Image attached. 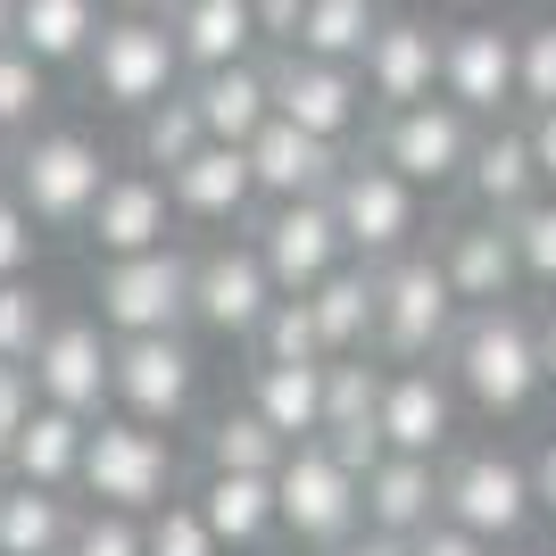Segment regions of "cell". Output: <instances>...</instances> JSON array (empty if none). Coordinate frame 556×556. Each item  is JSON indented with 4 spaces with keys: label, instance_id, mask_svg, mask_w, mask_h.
I'll list each match as a JSON object with an SVG mask.
<instances>
[{
    "label": "cell",
    "instance_id": "obj_36",
    "mask_svg": "<svg viewBox=\"0 0 556 556\" xmlns=\"http://www.w3.org/2000/svg\"><path fill=\"white\" fill-rule=\"evenodd\" d=\"M382 382H391L382 357H332V366H325V432L382 424Z\"/></svg>",
    "mask_w": 556,
    "mask_h": 556
},
{
    "label": "cell",
    "instance_id": "obj_23",
    "mask_svg": "<svg viewBox=\"0 0 556 556\" xmlns=\"http://www.w3.org/2000/svg\"><path fill=\"white\" fill-rule=\"evenodd\" d=\"M465 191H473V208H482V216H515V208H532V200H548L523 116H498V125H482V141H473V166H465Z\"/></svg>",
    "mask_w": 556,
    "mask_h": 556
},
{
    "label": "cell",
    "instance_id": "obj_50",
    "mask_svg": "<svg viewBox=\"0 0 556 556\" xmlns=\"http://www.w3.org/2000/svg\"><path fill=\"white\" fill-rule=\"evenodd\" d=\"M532 482H540V507L556 515V441H540V457H532Z\"/></svg>",
    "mask_w": 556,
    "mask_h": 556
},
{
    "label": "cell",
    "instance_id": "obj_31",
    "mask_svg": "<svg viewBox=\"0 0 556 556\" xmlns=\"http://www.w3.org/2000/svg\"><path fill=\"white\" fill-rule=\"evenodd\" d=\"M75 523H84V507L67 490H34V482L0 490V556H67Z\"/></svg>",
    "mask_w": 556,
    "mask_h": 556
},
{
    "label": "cell",
    "instance_id": "obj_47",
    "mask_svg": "<svg viewBox=\"0 0 556 556\" xmlns=\"http://www.w3.org/2000/svg\"><path fill=\"white\" fill-rule=\"evenodd\" d=\"M416 556H498L490 540H473V532H457V523H432L424 540H407Z\"/></svg>",
    "mask_w": 556,
    "mask_h": 556
},
{
    "label": "cell",
    "instance_id": "obj_16",
    "mask_svg": "<svg viewBox=\"0 0 556 556\" xmlns=\"http://www.w3.org/2000/svg\"><path fill=\"white\" fill-rule=\"evenodd\" d=\"M191 391H200V357H191L184 332H141V341H116V416L134 424H184Z\"/></svg>",
    "mask_w": 556,
    "mask_h": 556
},
{
    "label": "cell",
    "instance_id": "obj_33",
    "mask_svg": "<svg viewBox=\"0 0 556 556\" xmlns=\"http://www.w3.org/2000/svg\"><path fill=\"white\" fill-rule=\"evenodd\" d=\"M200 457H208V473H282L291 441H282L275 424H266L250 399H241V407L208 416V432H200Z\"/></svg>",
    "mask_w": 556,
    "mask_h": 556
},
{
    "label": "cell",
    "instance_id": "obj_2",
    "mask_svg": "<svg viewBox=\"0 0 556 556\" xmlns=\"http://www.w3.org/2000/svg\"><path fill=\"white\" fill-rule=\"evenodd\" d=\"M109 150L92 134H75V125H42V134H25L9 150V191H17L34 225L42 232H84L100 208V191H109Z\"/></svg>",
    "mask_w": 556,
    "mask_h": 556
},
{
    "label": "cell",
    "instance_id": "obj_43",
    "mask_svg": "<svg viewBox=\"0 0 556 556\" xmlns=\"http://www.w3.org/2000/svg\"><path fill=\"white\" fill-rule=\"evenodd\" d=\"M515 34H523V116H540L556 109V17L515 25Z\"/></svg>",
    "mask_w": 556,
    "mask_h": 556
},
{
    "label": "cell",
    "instance_id": "obj_37",
    "mask_svg": "<svg viewBox=\"0 0 556 556\" xmlns=\"http://www.w3.org/2000/svg\"><path fill=\"white\" fill-rule=\"evenodd\" d=\"M42 109H50V67L34 50H0V141L42 134Z\"/></svg>",
    "mask_w": 556,
    "mask_h": 556
},
{
    "label": "cell",
    "instance_id": "obj_25",
    "mask_svg": "<svg viewBox=\"0 0 556 556\" xmlns=\"http://www.w3.org/2000/svg\"><path fill=\"white\" fill-rule=\"evenodd\" d=\"M191 100H200V116H208V141L250 150V141L275 125V59H241V67L191 75Z\"/></svg>",
    "mask_w": 556,
    "mask_h": 556
},
{
    "label": "cell",
    "instance_id": "obj_52",
    "mask_svg": "<svg viewBox=\"0 0 556 556\" xmlns=\"http://www.w3.org/2000/svg\"><path fill=\"white\" fill-rule=\"evenodd\" d=\"M540 357H548V382H556V307L540 316Z\"/></svg>",
    "mask_w": 556,
    "mask_h": 556
},
{
    "label": "cell",
    "instance_id": "obj_41",
    "mask_svg": "<svg viewBox=\"0 0 556 556\" xmlns=\"http://www.w3.org/2000/svg\"><path fill=\"white\" fill-rule=\"evenodd\" d=\"M67 556H150V515H116V507H84Z\"/></svg>",
    "mask_w": 556,
    "mask_h": 556
},
{
    "label": "cell",
    "instance_id": "obj_51",
    "mask_svg": "<svg viewBox=\"0 0 556 556\" xmlns=\"http://www.w3.org/2000/svg\"><path fill=\"white\" fill-rule=\"evenodd\" d=\"M109 17H166V0H109Z\"/></svg>",
    "mask_w": 556,
    "mask_h": 556
},
{
    "label": "cell",
    "instance_id": "obj_18",
    "mask_svg": "<svg viewBox=\"0 0 556 556\" xmlns=\"http://www.w3.org/2000/svg\"><path fill=\"white\" fill-rule=\"evenodd\" d=\"M441 42H448V34L432 17H382V34H374L366 59H357L374 116L416 109V100H441Z\"/></svg>",
    "mask_w": 556,
    "mask_h": 556
},
{
    "label": "cell",
    "instance_id": "obj_39",
    "mask_svg": "<svg viewBox=\"0 0 556 556\" xmlns=\"http://www.w3.org/2000/svg\"><path fill=\"white\" fill-rule=\"evenodd\" d=\"M250 357H257V366H325V332H316V307H307V300H275V316L257 325Z\"/></svg>",
    "mask_w": 556,
    "mask_h": 556
},
{
    "label": "cell",
    "instance_id": "obj_17",
    "mask_svg": "<svg viewBox=\"0 0 556 556\" xmlns=\"http://www.w3.org/2000/svg\"><path fill=\"white\" fill-rule=\"evenodd\" d=\"M175 191H166V175H150V166H116L109 191H100L92 225H84V241H92V257H141V250H175Z\"/></svg>",
    "mask_w": 556,
    "mask_h": 556
},
{
    "label": "cell",
    "instance_id": "obj_22",
    "mask_svg": "<svg viewBox=\"0 0 556 556\" xmlns=\"http://www.w3.org/2000/svg\"><path fill=\"white\" fill-rule=\"evenodd\" d=\"M166 191H175V216H184V225H257V208H266L250 150H232V141H208L191 166H175Z\"/></svg>",
    "mask_w": 556,
    "mask_h": 556
},
{
    "label": "cell",
    "instance_id": "obj_35",
    "mask_svg": "<svg viewBox=\"0 0 556 556\" xmlns=\"http://www.w3.org/2000/svg\"><path fill=\"white\" fill-rule=\"evenodd\" d=\"M382 0H307V25H300V42L291 50H307V59H332V67H357L366 59V42L382 34Z\"/></svg>",
    "mask_w": 556,
    "mask_h": 556
},
{
    "label": "cell",
    "instance_id": "obj_46",
    "mask_svg": "<svg viewBox=\"0 0 556 556\" xmlns=\"http://www.w3.org/2000/svg\"><path fill=\"white\" fill-rule=\"evenodd\" d=\"M250 9H257V42H266V50H291V42H300L307 0H250Z\"/></svg>",
    "mask_w": 556,
    "mask_h": 556
},
{
    "label": "cell",
    "instance_id": "obj_58",
    "mask_svg": "<svg viewBox=\"0 0 556 556\" xmlns=\"http://www.w3.org/2000/svg\"><path fill=\"white\" fill-rule=\"evenodd\" d=\"M166 9H175V0H166Z\"/></svg>",
    "mask_w": 556,
    "mask_h": 556
},
{
    "label": "cell",
    "instance_id": "obj_48",
    "mask_svg": "<svg viewBox=\"0 0 556 556\" xmlns=\"http://www.w3.org/2000/svg\"><path fill=\"white\" fill-rule=\"evenodd\" d=\"M523 134H532V159H540V184L556 191V109H540V116H523Z\"/></svg>",
    "mask_w": 556,
    "mask_h": 556
},
{
    "label": "cell",
    "instance_id": "obj_30",
    "mask_svg": "<svg viewBox=\"0 0 556 556\" xmlns=\"http://www.w3.org/2000/svg\"><path fill=\"white\" fill-rule=\"evenodd\" d=\"M109 25V0H17V50H34L42 67H84Z\"/></svg>",
    "mask_w": 556,
    "mask_h": 556
},
{
    "label": "cell",
    "instance_id": "obj_6",
    "mask_svg": "<svg viewBox=\"0 0 556 556\" xmlns=\"http://www.w3.org/2000/svg\"><path fill=\"white\" fill-rule=\"evenodd\" d=\"M540 515V482L532 465L507 457V448H465V457H441V523L490 540V548H515Z\"/></svg>",
    "mask_w": 556,
    "mask_h": 556
},
{
    "label": "cell",
    "instance_id": "obj_26",
    "mask_svg": "<svg viewBox=\"0 0 556 556\" xmlns=\"http://www.w3.org/2000/svg\"><path fill=\"white\" fill-rule=\"evenodd\" d=\"M316 307V332H325V357H374V325H382V266L349 257L341 275H325L307 291Z\"/></svg>",
    "mask_w": 556,
    "mask_h": 556
},
{
    "label": "cell",
    "instance_id": "obj_4",
    "mask_svg": "<svg viewBox=\"0 0 556 556\" xmlns=\"http://www.w3.org/2000/svg\"><path fill=\"white\" fill-rule=\"evenodd\" d=\"M84 75H92V100L116 116H150L159 100H175L191 84L175 17H109L92 59H84Z\"/></svg>",
    "mask_w": 556,
    "mask_h": 556
},
{
    "label": "cell",
    "instance_id": "obj_24",
    "mask_svg": "<svg viewBox=\"0 0 556 556\" xmlns=\"http://www.w3.org/2000/svg\"><path fill=\"white\" fill-rule=\"evenodd\" d=\"M441 523V457H382L366 473V532L382 540H424Z\"/></svg>",
    "mask_w": 556,
    "mask_h": 556
},
{
    "label": "cell",
    "instance_id": "obj_15",
    "mask_svg": "<svg viewBox=\"0 0 556 556\" xmlns=\"http://www.w3.org/2000/svg\"><path fill=\"white\" fill-rule=\"evenodd\" d=\"M266 59H275V116L341 141V150L357 134H374V100L357 67H332V59H307V50H266Z\"/></svg>",
    "mask_w": 556,
    "mask_h": 556
},
{
    "label": "cell",
    "instance_id": "obj_1",
    "mask_svg": "<svg viewBox=\"0 0 556 556\" xmlns=\"http://www.w3.org/2000/svg\"><path fill=\"white\" fill-rule=\"evenodd\" d=\"M448 382H457V399L473 407V416L490 424H515L532 416L540 391H548V357H540V316H523V307H465L457 341H448Z\"/></svg>",
    "mask_w": 556,
    "mask_h": 556
},
{
    "label": "cell",
    "instance_id": "obj_40",
    "mask_svg": "<svg viewBox=\"0 0 556 556\" xmlns=\"http://www.w3.org/2000/svg\"><path fill=\"white\" fill-rule=\"evenodd\" d=\"M507 232H515V257H523V282H532V291H556V191L532 200V208H515Z\"/></svg>",
    "mask_w": 556,
    "mask_h": 556
},
{
    "label": "cell",
    "instance_id": "obj_27",
    "mask_svg": "<svg viewBox=\"0 0 556 556\" xmlns=\"http://www.w3.org/2000/svg\"><path fill=\"white\" fill-rule=\"evenodd\" d=\"M175 42H184V67L191 75H216V67H241L257 59V9L250 0H175Z\"/></svg>",
    "mask_w": 556,
    "mask_h": 556
},
{
    "label": "cell",
    "instance_id": "obj_29",
    "mask_svg": "<svg viewBox=\"0 0 556 556\" xmlns=\"http://www.w3.org/2000/svg\"><path fill=\"white\" fill-rule=\"evenodd\" d=\"M191 507L208 515V532L225 548H257V540L282 532V507H275V473H200Z\"/></svg>",
    "mask_w": 556,
    "mask_h": 556
},
{
    "label": "cell",
    "instance_id": "obj_19",
    "mask_svg": "<svg viewBox=\"0 0 556 556\" xmlns=\"http://www.w3.org/2000/svg\"><path fill=\"white\" fill-rule=\"evenodd\" d=\"M457 407L465 399L448 382V366H391V382H382V441L399 457H448Z\"/></svg>",
    "mask_w": 556,
    "mask_h": 556
},
{
    "label": "cell",
    "instance_id": "obj_13",
    "mask_svg": "<svg viewBox=\"0 0 556 556\" xmlns=\"http://www.w3.org/2000/svg\"><path fill=\"white\" fill-rule=\"evenodd\" d=\"M250 241H257V257H266L282 300H307L325 275L349 266V232L332 216V200H275V208H257Z\"/></svg>",
    "mask_w": 556,
    "mask_h": 556
},
{
    "label": "cell",
    "instance_id": "obj_10",
    "mask_svg": "<svg viewBox=\"0 0 556 556\" xmlns=\"http://www.w3.org/2000/svg\"><path fill=\"white\" fill-rule=\"evenodd\" d=\"M332 216L349 232V257H366V266H391V257L416 250V225H424V191L407 175L374 159V150H349L341 184H332Z\"/></svg>",
    "mask_w": 556,
    "mask_h": 556
},
{
    "label": "cell",
    "instance_id": "obj_14",
    "mask_svg": "<svg viewBox=\"0 0 556 556\" xmlns=\"http://www.w3.org/2000/svg\"><path fill=\"white\" fill-rule=\"evenodd\" d=\"M25 374H34V391H42L50 407L100 424L116 407V332L100 325V316H59Z\"/></svg>",
    "mask_w": 556,
    "mask_h": 556
},
{
    "label": "cell",
    "instance_id": "obj_34",
    "mask_svg": "<svg viewBox=\"0 0 556 556\" xmlns=\"http://www.w3.org/2000/svg\"><path fill=\"white\" fill-rule=\"evenodd\" d=\"M200 150H208V116L191 100V84L175 100H159L150 116H134V159L150 166V175H175V166H191Z\"/></svg>",
    "mask_w": 556,
    "mask_h": 556
},
{
    "label": "cell",
    "instance_id": "obj_8",
    "mask_svg": "<svg viewBox=\"0 0 556 556\" xmlns=\"http://www.w3.org/2000/svg\"><path fill=\"white\" fill-rule=\"evenodd\" d=\"M92 316L116 341L141 332H184L191 325V250H141L92 266Z\"/></svg>",
    "mask_w": 556,
    "mask_h": 556
},
{
    "label": "cell",
    "instance_id": "obj_45",
    "mask_svg": "<svg viewBox=\"0 0 556 556\" xmlns=\"http://www.w3.org/2000/svg\"><path fill=\"white\" fill-rule=\"evenodd\" d=\"M34 407H42V391H34V374H25V366H0V465H9L17 432L34 424Z\"/></svg>",
    "mask_w": 556,
    "mask_h": 556
},
{
    "label": "cell",
    "instance_id": "obj_32",
    "mask_svg": "<svg viewBox=\"0 0 556 556\" xmlns=\"http://www.w3.org/2000/svg\"><path fill=\"white\" fill-rule=\"evenodd\" d=\"M325 366H250V407L275 424L291 448L325 441Z\"/></svg>",
    "mask_w": 556,
    "mask_h": 556
},
{
    "label": "cell",
    "instance_id": "obj_53",
    "mask_svg": "<svg viewBox=\"0 0 556 556\" xmlns=\"http://www.w3.org/2000/svg\"><path fill=\"white\" fill-rule=\"evenodd\" d=\"M0 50H17V0H0Z\"/></svg>",
    "mask_w": 556,
    "mask_h": 556
},
{
    "label": "cell",
    "instance_id": "obj_44",
    "mask_svg": "<svg viewBox=\"0 0 556 556\" xmlns=\"http://www.w3.org/2000/svg\"><path fill=\"white\" fill-rule=\"evenodd\" d=\"M34 257H42V225H34V208L9 191V200H0V282H25Z\"/></svg>",
    "mask_w": 556,
    "mask_h": 556
},
{
    "label": "cell",
    "instance_id": "obj_28",
    "mask_svg": "<svg viewBox=\"0 0 556 556\" xmlns=\"http://www.w3.org/2000/svg\"><path fill=\"white\" fill-rule=\"evenodd\" d=\"M84 448H92V416H67V407H34V424L17 432L9 448V482H34V490H75L84 482Z\"/></svg>",
    "mask_w": 556,
    "mask_h": 556
},
{
    "label": "cell",
    "instance_id": "obj_7",
    "mask_svg": "<svg viewBox=\"0 0 556 556\" xmlns=\"http://www.w3.org/2000/svg\"><path fill=\"white\" fill-rule=\"evenodd\" d=\"M275 507H282V532L300 548L332 556L366 532V473H349L325 441H300L275 473Z\"/></svg>",
    "mask_w": 556,
    "mask_h": 556
},
{
    "label": "cell",
    "instance_id": "obj_9",
    "mask_svg": "<svg viewBox=\"0 0 556 556\" xmlns=\"http://www.w3.org/2000/svg\"><path fill=\"white\" fill-rule=\"evenodd\" d=\"M473 141H482V116H465L457 100H416V109L374 116L366 150L391 166V175H407L416 191H448V184H465Z\"/></svg>",
    "mask_w": 556,
    "mask_h": 556
},
{
    "label": "cell",
    "instance_id": "obj_20",
    "mask_svg": "<svg viewBox=\"0 0 556 556\" xmlns=\"http://www.w3.org/2000/svg\"><path fill=\"white\" fill-rule=\"evenodd\" d=\"M432 257H441L448 291H457L465 307H507L515 291H523V257H515L507 216H465V225H448Z\"/></svg>",
    "mask_w": 556,
    "mask_h": 556
},
{
    "label": "cell",
    "instance_id": "obj_55",
    "mask_svg": "<svg viewBox=\"0 0 556 556\" xmlns=\"http://www.w3.org/2000/svg\"><path fill=\"white\" fill-rule=\"evenodd\" d=\"M498 556H540V548H523V540H515V548H498Z\"/></svg>",
    "mask_w": 556,
    "mask_h": 556
},
{
    "label": "cell",
    "instance_id": "obj_5",
    "mask_svg": "<svg viewBox=\"0 0 556 556\" xmlns=\"http://www.w3.org/2000/svg\"><path fill=\"white\" fill-rule=\"evenodd\" d=\"M457 325H465V300L448 291L432 250H407L382 266V325H374V357L382 366H441Z\"/></svg>",
    "mask_w": 556,
    "mask_h": 556
},
{
    "label": "cell",
    "instance_id": "obj_54",
    "mask_svg": "<svg viewBox=\"0 0 556 556\" xmlns=\"http://www.w3.org/2000/svg\"><path fill=\"white\" fill-rule=\"evenodd\" d=\"M0 200H9V141H0Z\"/></svg>",
    "mask_w": 556,
    "mask_h": 556
},
{
    "label": "cell",
    "instance_id": "obj_3",
    "mask_svg": "<svg viewBox=\"0 0 556 556\" xmlns=\"http://www.w3.org/2000/svg\"><path fill=\"white\" fill-rule=\"evenodd\" d=\"M84 507H116V515H159L184 498V457L159 424H134V416H100L92 424V448H84Z\"/></svg>",
    "mask_w": 556,
    "mask_h": 556
},
{
    "label": "cell",
    "instance_id": "obj_42",
    "mask_svg": "<svg viewBox=\"0 0 556 556\" xmlns=\"http://www.w3.org/2000/svg\"><path fill=\"white\" fill-rule=\"evenodd\" d=\"M150 556H225V540L208 532V515L191 498H175V507L150 515Z\"/></svg>",
    "mask_w": 556,
    "mask_h": 556
},
{
    "label": "cell",
    "instance_id": "obj_11",
    "mask_svg": "<svg viewBox=\"0 0 556 556\" xmlns=\"http://www.w3.org/2000/svg\"><path fill=\"white\" fill-rule=\"evenodd\" d=\"M441 100H457V109L482 116V125L523 116V34H507V25H490V17L448 25V42H441Z\"/></svg>",
    "mask_w": 556,
    "mask_h": 556
},
{
    "label": "cell",
    "instance_id": "obj_49",
    "mask_svg": "<svg viewBox=\"0 0 556 556\" xmlns=\"http://www.w3.org/2000/svg\"><path fill=\"white\" fill-rule=\"evenodd\" d=\"M332 556H416L407 540H382V532H357L349 548H332Z\"/></svg>",
    "mask_w": 556,
    "mask_h": 556
},
{
    "label": "cell",
    "instance_id": "obj_12",
    "mask_svg": "<svg viewBox=\"0 0 556 556\" xmlns=\"http://www.w3.org/2000/svg\"><path fill=\"white\" fill-rule=\"evenodd\" d=\"M275 275L257 241H208L191 250V325L216 332V341H257V325L275 316Z\"/></svg>",
    "mask_w": 556,
    "mask_h": 556
},
{
    "label": "cell",
    "instance_id": "obj_56",
    "mask_svg": "<svg viewBox=\"0 0 556 556\" xmlns=\"http://www.w3.org/2000/svg\"><path fill=\"white\" fill-rule=\"evenodd\" d=\"M457 9H482V0H457Z\"/></svg>",
    "mask_w": 556,
    "mask_h": 556
},
{
    "label": "cell",
    "instance_id": "obj_21",
    "mask_svg": "<svg viewBox=\"0 0 556 556\" xmlns=\"http://www.w3.org/2000/svg\"><path fill=\"white\" fill-rule=\"evenodd\" d=\"M250 166H257V200H266V208H275V200H332L349 150L325 141V134H307V125H291V116H275V125L250 141Z\"/></svg>",
    "mask_w": 556,
    "mask_h": 556
},
{
    "label": "cell",
    "instance_id": "obj_38",
    "mask_svg": "<svg viewBox=\"0 0 556 556\" xmlns=\"http://www.w3.org/2000/svg\"><path fill=\"white\" fill-rule=\"evenodd\" d=\"M50 291L34 275L25 282H0V366H34V349L50 341Z\"/></svg>",
    "mask_w": 556,
    "mask_h": 556
},
{
    "label": "cell",
    "instance_id": "obj_57",
    "mask_svg": "<svg viewBox=\"0 0 556 556\" xmlns=\"http://www.w3.org/2000/svg\"><path fill=\"white\" fill-rule=\"evenodd\" d=\"M0 490H9V465H0Z\"/></svg>",
    "mask_w": 556,
    "mask_h": 556
}]
</instances>
